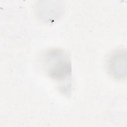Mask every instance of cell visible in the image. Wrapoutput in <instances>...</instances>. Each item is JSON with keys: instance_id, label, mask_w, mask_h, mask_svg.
<instances>
[{"instance_id": "2", "label": "cell", "mask_w": 127, "mask_h": 127, "mask_svg": "<svg viewBox=\"0 0 127 127\" xmlns=\"http://www.w3.org/2000/svg\"><path fill=\"white\" fill-rule=\"evenodd\" d=\"M110 68L113 73L118 77L126 75V55L123 51L118 52L113 55L110 59Z\"/></svg>"}, {"instance_id": "1", "label": "cell", "mask_w": 127, "mask_h": 127, "mask_svg": "<svg viewBox=\"0 0 127 127\" xmlns=\"http://www.w3.org/2000/svg\"><path fill=\"white\" fill-rule=\"evenodd\" d=\"M46 67L49 75L56 79H62L68 76L71 72L70 63L62 52L52 51L46 54L45 57Z\"/></svg>"}]
</instances>
